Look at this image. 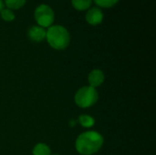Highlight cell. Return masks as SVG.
<instances>
[{
	"instance_id": "cell-3",
	"label": "cell",
	"mask_w": 156,
	"mask_h": 155,
	"mask_svg": "<svg viewBox=\"0 0 156 155\" xmlns=\"http://www.w3.org/2000/svg\"><path fill=\"white\" fill-rule=\"evenodd\" d=\"M99 95L95 88L90 86L80 88L75 94V102L80 108H89L98 100Z\"/></svg>"
},
{
	"instance_id": "cell-2",
	"label": "cell",
	"mask_w": 156,
	"mask_h": 155,
	"mask_svg": "<svg viewBox=\"0 0 156 155\" xmlns=\"http://www.w3.org/2000/svg\"><path fill=\"white\" fill-rule=\"evenodd\" d=\"M47 40L50 47L55 49H65L70 40L69 31L62 26H49L46 34Z\"/></svg>"
},
{
	"instance_id": "cell-6",
	"label": "cell",
	"mask_w": 156,
	"mask_h": 155,
	"mask_svg": "<svg viewBox=\"0 0 156 155\" xmlns=\"http://www.w3.org/2000/svg\"><path fill=\"white\" fill-rule=\"evenodd\" d=\"M47 31L40 26H33L28 30V37L35 42H40L46 38Z\"/></svg>"
},
{
	"instance_id": "cell-1",
	"label": "cell",
	"mask_w": 156,
	"mask_h": 155,
	"mask_svg": "<svg viewBox=\"0 0 156 155\" xmlns=\"http://www.w3.org/2000/svg\"><path fill=\"white\" fill-rule=\"evenodd\" d=\"M103 144V137L97 132H86L76 140V150L82 155H91L97 153Z\"/></svg>"
},
{
	"instance_id": "cell-8",
	"label": "cell",
	"mask_w": 156,
	"mask_h": 155,
	"mask_svg": "<svg viewBox=\"0 0 156 155\" xmlns=\"http://www.w3.org/2000/svg\"><path fill=\"white\" fill-rule=\"evenodd\" d=\"M33 155H51V151L47 144L38 143L33 149Z\"/></svg>"
},
{
	"instance_id": "cell-7",
	"label": "cell",
	"mask_w": 156,
	"mask_h": 155,
	"mask_svg": "<svg viewBox=\"0 0 156 155\" xmlns=\"http://www.w3.org/2000/svg\"><path fill=\"white\" fill-rule=\"evenodd\" d=\"M104 74L101 69H93L88 77V81L90 86L92 88H97L101 86L104 81Z\"/></svg>"
},
{
	"instance_id": "cell-12",
	"label": "cell",
	"mask_w": 156,
	"mask_h": 155,
	"mask_svg": "<svg viewBox=\"0 0 156 155\" xmlns=\"http://www.w3.org/2000/svg\"><path fill=\"white\" fill-rule=\"evenodd\" d=\"M1 17L5 20V21H7V22H10V21H13L15 19V14L13 13V11L9 8H5V9H3L1 12Z\"/></svg>"
},
{
	"instance_id": "cell-10",
	"label": "cell",
	"mask_w": 156,
	"mask_h": 155,
	"mask_svg": "<svg viewBox=\"0 0 156 155\" xmlns=\"http://www.w3.org/2000/svg\"><path fill=\"white\" fill-rule=\"evenodd\" d=\"M79 122L81 124V126L85 128H90L94 125V119L89 115H81L79 118Z\"/></svg>"
},
{
	"instance_id": "cell-11",
	"label": "cell",
	"mask_w": 156,
	"mask_h": 155,
	"mask_svg": "<svg viewBox=\"0 0 156 155\" xmlns=\"http://www.w3.org/2000/svg\"><path fill=\"white\" fill-rule=\"evenodd\" d=\"M27 0H5V5L9 9H18L26 4Z\"/></svg>"
},
{
	"instance_id": "cell-4",
	"label": "cell",
	"mask_w": 156,
	"mask_h": 155,
	"mask_svg": "<svg viewBox=\"0 0 156 155\" xmlns=\"http://www.w3.org/2000/svg\"><path fill=\"white\" fill-rule=\"evenodd\" d=\"M35 18L38 26L42 27H49L54 21V12L49 5L42 4L35 10Z\"/></svg>"
},
{
	"instance_id": "cell-13",
	"label": "cell",
	"mask_w": 156,
	"mask_h": 155,
	"mask_svg": "<svg viewBox=\"0 0 156 155\" xmlns=\"http://www.w3.org/2000/svg\"><path fill=\"white\" fill-rule=\"evenodd\" d=\"M99 6L102 7H112L117 4L119 0H94Z\"/></svg>"
},
{
	"instance_id": "cell-15",
	"label": "cell",
	"mask_w": 156,
	"mask_h": 155,
	"mask_svg": "<svg viewBox=\"0 0 156 155\" xmlns=\"http://www.w3.org/2000/svg\"><path fill=\"white\" fill-rule=\"evenodd\" d=\"M55 155H57V154H55Z\"/></svg>"
},
{
	"instance_id": "cell-14",
	"label": "cell",
	"mask_w": 156,
	"mask_h": 155,
	"mask_svg": "<svg viewBox=\"0 0 156 155\" xmlns=\"http://www.w3.org/2000/svg\"><path fill=\"white\" fill-rule=\"evenodd\" d=\"M4 9V3L2 0H0V12Z\"/></svg>"
},
{
	"instance_id": "cell-5",
	"label": "cell",
	"mask_w": 156,
	"mask_h": 155,
	"mask_svg": "<svg viewBox=\"0 0 156 155\" xmlns=\"http://www.w3.org/2000/svg\"><path fill=\"white\" fill-rule=\"evenodd\" d=\"M102 19H103V14H102L101 10L98 7L90 8L86 14L87 22L92 26L101 24L102 22Z\"/></svg>"
},
{
	"instance_id": "cell-9",
	"label": "cell",
	"mask_w": 156,
	"mask_h": 155,
	"mask_svg": "<svg viewBox=\"0 0 156 155\" xmlns=\"http://www.w3.org/2000/svg\"><path fill=\"white\" fill-rule=\"evenodd\" d=\"M72 5L77 10H85L91 5V0H71Z\"/></svg>"
}]
</instances>
